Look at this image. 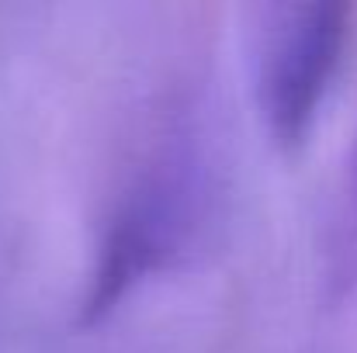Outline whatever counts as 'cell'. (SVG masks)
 <instances>
[{
    "instance_id": "obj_1",
    "label": "cell",
    "mask_w": 357,
    "mask_h": 353,
    "mask_svg": "<svg viewBox=\"0 0 357 353\" xmlns=\"http://www.w3.org/2000/svg\"><path fill=\"white\" fill-rule=\"evenodd\" d=\"M354 31V7L337 0L267 3L253 28V97L264 132L298 156L323 115Z\"/></svg>"
},
{
    "instance_id": "obj_2",
    "label": "cell",
    "mask_w": 357,
    "mask_h": 353,
    "mask_svg": "<svg viewBox=\"0 0 357 353\" xmlns=\"http://www.w3.org/2000/svg\"><path fill=\"white\" fill-rule=\"evenodd\" d=\"M177 212L170 191L160 184H149L135 191L108 226V233L98 246L94 270L87 277L80 322L98 326L105 322L119 301L149 274L160 267V260L174 249L177 239Z\"/></svg>"
}]
</instances>
